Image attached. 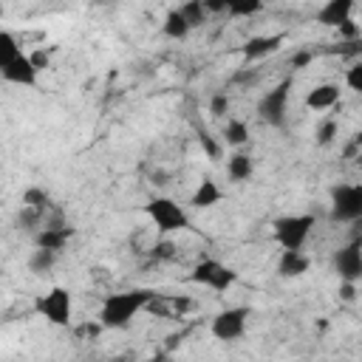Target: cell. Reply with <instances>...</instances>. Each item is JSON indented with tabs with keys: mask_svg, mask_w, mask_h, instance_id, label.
Listing matches in <instances>:
<instances>
[{
	"mask_svg": "<svg viewBox=\"0 0 362 362\" xmlns=\"http://www.w3.org/2000/svg\"><path fill=\"white\" fill-rule=\"evenodd\" d=\"M260 8H263L260 0H229V11L226 14H232V17H252Z\"/></svg>",
	"mask_w": 362,
	"mask_h": 362,
	"instance_id": "cell-24",
	"label": "cell"
},
{
	"mask_svg": "<svg viewBox=\"0 0 362 362\" xmlns=\"http://www.w3.org/2000/svg\"><path fill=\"white\" fill-rule=\"evenodd\" d=\"M0 76L8 85H20V88H37V82H40V71L34 68V62H31L28 54H20L14 62L3 65L0 68Z\"/></svg>",
	"mask_w": 362,
	"mask_h": 362,
	"instance_id": "cell-10",
	"label": "cell"
},
{
	"mask_svg": "<svg viewBox=\"0 0 362 362\" xmlns=\"http://www.w3.org/2000/svg\"><path fill=\"white\" fill-rule=\"evenodd\" d=\"M288 93H291V79H280L272 90H266L257 102V116L260 122L272 124V127H283L286 122V110H288Z\"/></svg>",
	"mask_w": 362,
	"mask_h": 362,
	"instance_id": "cell-7",
	"label": "cell"
},
{
	"mask_svg": "<svg viewBox=\"0 0 362 362\" xmlns=\"http://www.w3.org/2000/svg\"><path fill=\"white\" fill-rule=\"evenodd\" d=\"M311 260L303 249L297 252H280V260H277V274L286 277V280H294V277H303L308 272Z\"/></svg>",
	"mask_w": 362,
	"mask_h": 362,
	"instance_id": "cell-15",
	"label": "cell"
},
{
	"mask_svg": "<svg viewBox=\"0 0 362 362\" xmlns=\"http://www.w3.org/2000/svg\"><path fill=\"white\" fill-rule=\"evenodd\" d=\"M178 11L184 14V20L189 23V28H198L204 20H206V6H204V0H189V3H184V6H178Z\"/></svg>",
	"mask_w": 362,
	"mask_h": 362,
	"instance_id": "cell-22",
	"label": "cell"
},
{
	"mask_svg": "<svg viewBox=\"0 0 362 362\" xmlns=\"http://www.w3.org/2000/svg\"><path fill=\"white\" fill-rule=\"evenodd\" d=\"M161 31H164V37H170V40H187L192 28H189V23L184 20V14H181L178 8H170L167 17H164V23H161Z\"/></svg>",
	"mask_w": 362,
	"mask_h": 362,
	"instance_id": "cell-18",
	"label": "cell"
},
{
	"mask_svg": "<svg viewBox=\"0 0 362 362\" xmlns=\"http://www.w3.org/2000/svg\"><path fill=\"white\" fill-rule=\"evenodd\" d=\"M153 297H156V291H150V288H127V291L107 294L99 308V325L110 328V331L127 328L133 322V317L153 303Z\"/></svg>",
	"mask_w": 362,
	"mask_h": 362,
	"instance_id": "cell-1",
	"label": "cell"
},
{
	"mask_svg": "<svg viewBox=\"0 0 362 362\" xmlns=\"http://www.w3.org/2000/svg\"><path fill=\"white\" fill-rule=\"evenodd\" d=\"M206 11H229V0H204Z\"/></svg>",
	"mask_w": 362,
	"mask_h": 362,
	"instance_id": "cell-33",
	"label": "cell"
},
{
	"mask_svg": "<svg viewBox=\"0 0 362 362\" xmlns=\"http://www.w3.org/2000/svg\"><path fill=\"white\" fill-rule=\"evenodd\" d=\"M317 218L311 212H297V215H283L272 223V235L283 252H297L305 246Z\"/></svg>",
	"mask_w": 362,
	"mask_h": 362,
	"instance_id": "cell-2",
	"label": "cell"
},
{
	"mask_svg": "<svg viewBox=\"0 0 362 362\" xmlns=\"http://www.w3.org/2000/svg\"><path fill=\"white\" fill-rule=\"evenodd\" d=\"M339 300H345V303H351L354 297H356V283H339Z\"/></svg>",
	"mask_w": 362,
	"mask_h": 362,
	"instance_id": "cell-32",
	"label": "cell"
},
{
	"mask_svg": "<svg viewBox=\"0 0 362 362\" xmlns=\"http://www.w3.org/2000/svg\"><path fill=\"white\" fill-rule=\"evenodd\" d=\"M362 218V184H337L331 189V221L354 223Z\"/></svg>",
	"mask_w": 362,
	"mask_h": 362,
	"instance_id": "cell-6",
	"label": "cell"
},
{
	"mask_svg": "<svg viewBox=\"0 0 362 362\" xmlns=\"http://www.w3.org/2000/svg\"><path fill=\"white\" fill-rule=\"evenodd\" d=\"M339 102V85L334 82H320L305 93V107L308 110H328Z\"/></svg>",
	"mask_w": 362,
	"mask_h": 362,
	"instance_id": "cell-13",
	"label": "cell"
},
{
	"mask_svg": "<svg viewBox=\"0 0 362 362\" xmlns=\"http://www.w3.org/2000/svg\"><path fill=\"white\" fill-rule=\"evenodd\" d=\"M334 272L339 283H359L362 280V240H351L334 255Z\"/></svg>",
	"mask_w": 362,
	"mask_h": 362,
	"instance_id": "cell-9",
	"label": "cell"
},
{
	"mask_svg": "<svg viewBox=\"0 0 362 362\" xmlns=\"http://www.w3.org/2000/svg\"><path fill=\"white\" fill-rule=\"evenodd\" d=\"M150 362H164V356H153V359H150Z\"/></svg>",
	"mask_w": 362,
	"mask_h": 362,
	"instance_id": "cell-34",
	"label": "cell"
},
{
	"mask_svg": "<svg viewBox=\"0 0 362 362\" xmlns=\"http://www.w3.org/2000/svg\"><path fill=\"white\" fill-rule=\"evenodd\" d=\"M246 325H249V308L246 305H232V308H223L212 317L209 331L221 342H235L246 334Z\"/></svg>",
	"mask_w": 362,
	"mask_h": 362,
	"instance_id": "cell-8",
	"label": "cell"
},
{
	"mask_svg": "<svg viewBox=\"0 0 362 362\" xmlns=\"http://www.w3.org/2000/svg\"><path fill=\"white\" fill-rule=\"evenodd\" d=\"M23 206L37 209V212H45V209L51 206V195H48L45 189H40V187H28V189L23 192Z\"/></svg>",
	"mask_w": 362,
	"mask_h": 362,
	"instance_id": "cell-23",
	"label": "cell"
},
{
	"mask_svg": "<svg viewBox=\"0 0 362 362\" xmlns=\"http://www.w3.org/2000/svg\"><path fill=\"white\" fill-rule=\"evenodd\" d=\"M221 198H223V189H221L212 178H204V181L195 187L189 204H192L195 209H212L215 204H221Z\"/></svg>",
	"mask_w": 362,
	"mask_h": 362,
	"instance_id": "cell-16",
	"label": "cell"
},
{
	"mask_svg": "<svg viewBox=\"0 0 362 362\" xmlns=\"http://www.w3.org/2000/svg\"><path fill=\"white\" fill-rule=\"evenodd\" d=\"M68 238H71V229H68L65 223H57V226L45 223V226H42V229L34 235V246H37V249H51V252H59V249H65Z\"/></svg>",
	"mask_w": 362,
	"mask_h": 362,
	"instance_id": "cell-14",
	"label": "cell"
},
{
	"mask_svg": "<svg viewBox=\"0 0 362 362\" xmlns=\"http://www.w3.org/2000/svg\"><path fill=\"white\" fill-rule=\"evenodd\" d=\"M252 173H255V161H252L249 153L235 150V153L226 158V175H229L232 181H249Z\"/></svg>",
	"mask_w": 362,
	"mask_h": 362,
	"instance_id": "cell-17",
	"label": "cell"
},
{
	"mask_svg": "<svg viewBox=\"0 0 362 362\" xmlns=\"http://www.w3.org/2000/svg\"><path fill=\"white\" fill-rule=\"evenodd\" d=\"M57 255H59V252H51V249H37V246H34V252L28 255V269H31L34 274H45V272L54 266Z\"/></svg>",
	"mask_w": 362,
	"mask_h": 362,
	"instance_id": "cell-21",
	"label": "cell"
},
{
	"mask_svg": "<svg viewBox=\"0 0 362 362\" xmlns=\"http://www.w3.org/2000/svg\"><path fill=\"white\" fill-rule=\"evenodd\" d=\"M311 59H314V54H311V51H297V54L291 57V68H305Z\"/></svg>",
	"mask_w": 362,
	"mask_h": 362,
	"instance_id": "cell-31",
	"label": "cell"
},
{
	"mask_svg": "<svg viewBox=\"0 0 362 362\" xmlns=\"http://www.w3.org/2000/svg\"><path fill=\"white\" fill-rule=\"evenodd\" d=\"M229 110V96L226 93H215L212 99H209V113L212 116H223Z\"/></svg>",
	"mask_w": 362,
	"mask_h": 362,
	"instance_id": "cell-27",
	"label": "cell"
},
{
	"mask_svg": "<svg viewBox=\"0 0 362 362\" xmlns=\"http://www.w3.org/2000/svg\"><path fill=\"white\" fill-rule=\"evenodd\" d=\"M198 139H201V147L206 150V156H209V158H218V156H221V147L212 141V136H209L206 130H201V133H198Z\"/></svg>",
	"mask_w": 362,
	"mask_h": 362,
	"instance_id": "cell-29",
	"label": "cell"
},
{
	"mask_svg": "<svg viewBox=\"0 0 362 362\" xmlns=\"http://www.w3.org/2000/svg\"><path fill=\"white\" fill-rule=\"evenodd\" d=\"M334 136H337V122L334 119H325L320 127H317V144H331L334 141Z\"/></svg>",
	"mask_w": 362,
	"mask_h": 362,
	"instance_id": "cell-25",
	"label": "cell"
},
{
	"mask_svg": "<svg viewBox=\"0 0 362 362\" xmlns=\"http://www.w3.org/2000/svg\"><path fill=\"white\" fill-rule=\"evenodd\" d=\"M34 311H37L45 322H51V325H57V328H68V325H71V317H74V297H71L68 288L51 286L48 291L37 294Z\"/></svg>",
	"mask_w": 362,
	"mask_h": 362,
	"instance_id": "cell-4",
	"label": "cell"
},
{
	"mask_svg": "<svg viewBox=\"0 0 362 362\" xmlns=\"http://www.w3.org/2000/svg\"><path fill=\"white\" fill-rule=\"evenodd\" d=\"M337 31H339V37H342V40H356V37L362 34V28H359V25H356L354 20H348V23H342V25H339Z\"/></svg>",
	"mask_w": 362,
	"mask_h": 362,
	"instance_id": "cell-30",
	"label": "cell"
},
{
	"mask_svg": "<svg viewBox=\"0 0 362 362\" xmlns=\"http://www.w3.org/2000/svg\"><path fill=\"white\" fill-rule=\"evenodd\" d=\"M280 45H283V34H257V37H249L243 42L240 54H243L246 62H257V59L274 54Z\"/></svg>",
	"mask_w": 362,
	"mask_h": 362,
	"instance_id": "cell-12",
	"label": "cell"
},
{
	"mask_svg": "<svg viewBox=\"0 0 362 362\" xmlns=\"http://www.w3.org/2000/svg\"><path fill=\"white\" fill-rule=\"evenodd\" d=\"M144 215L150 218V223H153L161 235H173V232H181V229L189 226L187 209H184L178 201L167 198V195L150 198V201L144 204Z\"/></svg>",
	"mask_w": 362,
	"mask_h": 362,
	"instance_id": "cell-3",
	"label": "cell"
},
{
	"mask_svg": "<svg viewBox=\"0 0 362 362\" xmlns=\"http://www.w3.org/2000/svg\"><path fill=\"white\" fill-rule=\"evenodd\" d=\"M345 85L356 93H362V62H354L348 71H345Z\"/></svg>",
	"mask_w": 362,
	"mask_h": 362,
	"instance_id": "cell-26",
	"label": "cell"
},
{
	"mask_svg": "<svg viewBox=\"0 0 362 362\" xmlns=\"http://www.w3.org/2000/svg\"><path fill=\"white\" fill-rule=\"evenodd\" d=\"M189 280H192L195 286H204V288H212V291L221 294V291H229V288L235 286L238 272L229 269L226 263L215 260V257H204V260H198V263L192 266Z\"/></svg>",
	"mask_w": 362,
	"mask_h": 362,
	"instance_id": "cell-5",
	"label": "cell"
},
{
	"mask_svg": "<svg viewBox=\"0 0 362 362\" xmlns=\"http://www.w3.org/2000/svg\"><path fill=\"white\" fill-rule=\"evenodd\" d=\"M354 0H328L317 8V23L325 28H339L342 23L354 20Z\"/></svg>",
	"mask_w": 362,
	"mask_h": 362,
	"instance_id": "cell-11",
	"label": "cell"
},
{
	"mask_svg": "<svg viewBox=\"0 0 362 362\" xmlns=\"http://www.w3.org/2000/svg\"><path fill=\"white\" fill-rule=\"evenodd\" d=\"M20 54H25L23 48H20V42H17V37L11 34V31H0V68L3 65H8V62H14Z\"/></svg>",
	"mask_w": 362,
	"mask_h": 362,
	"instance_id": "cell-20",
	"label": "cell"
},
{
	"mask_svg": "<svg viewBox=\"0 0 362 362\" xmlns=\"http://www.w3.org/2000/svg\"><path fill=\"white\" fill-rule=\"evenodd\" d=\"M223 141L235 150H240L246 141H249V124L243 119H229L226 127H223Z\"/></svg>",
	"mask_w": 362,
	"mask_h": 362,
	"instance_id": "cell-19",
	"label": "cell"
},
{
	"mask_svg": "<svg viewBox=\"0 0 362 362\" xmlns=\"http://www.w3.org/2000/svg\"><path fill=\"white\" fill-rule=\"evenodd\" d=\"M28 57H31V62H34V68H37V71H45V68L51 65V54H48L45 48H37V51H31Z\"/></svg>",
	"mask_w": 362,
	"mask_h": 362,
	"instance_id": "cell-28",
	"label": "cell"
}]
</instances>
